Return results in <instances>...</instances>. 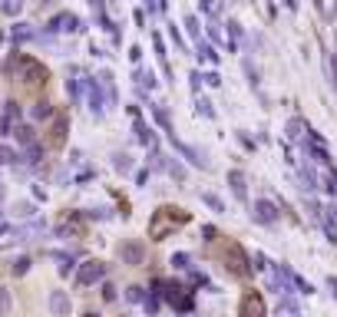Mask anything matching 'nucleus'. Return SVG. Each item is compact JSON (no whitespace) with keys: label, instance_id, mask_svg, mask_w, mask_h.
I'll use <instances>...</instances> for the list:
<instances>
[{"label":"nucleus","instance_id":"1","mask_svg":"<svg viewBox=\"0 0 337 317\" xmlns=\"http://www.w3.org/2000/svg\"><path fill=\"white\" fill-rule=\"evenodd\" d=\"M14 66L20 70V79L30 83V86H33V83H47V70H43L37 60H30V56H17Z\"/></svg>","mask_w":337,"mask_h":317},{"label":"nucleus","instance_id":"2","mask_svg":"<svg viewBox=\"0 0 337 317\" xmlns=\"http://www.w3.org/2000/svg\"><path fill=\"white\" fill-rule=\"evenodd\" d=\"M102 277H106V264L93 258V261H86L83 268H79L76 284H79V287H89V284H96V281H102Z\"/></svg>","mask_w":337,"mask_h":317},{"label":"nucleus","instance_id":"3","mask_svg":"<svg viewBox=\"0 0 337 317\" xmlns=\"http://www.w3.org/2000/svg\"><path fill=\"white\" fill-rule=\"evenodd\" d=\"M43 231H47V222H43V218H33V222H27V225L10 228V235H14L17 241H33V238H40Z\"/></svg>","mask_w":337,"mask_h":317},{"label":"nucleus","instance_id":"4","mask_svg":"<svg viewBox=\"0 0 337 317\" xmlns=\"http://www.w3.org/2000/svg\"><path fill=\"white\" fill-rule=\"evenodd\" d=\"M251 218H255L258 225H275L278 222V208L271 205L268 198H258V202H255V208H251Z\"/></svg>","mask_w":337,"mask_h":317},{"label":"nucleus","instance_id":"5","mask_svg":"<svg viewBox=\"0 0 337 317\" xmlns=\"http://www.w3.org/2000/svg\"><path fill=\"white\" fill-rule=\"evenodd\" d=\"M86 93H89V112H93L96 119L106 112V99H102V83H96V79L86 76Z\"/></svg>","mask_w":337,"mask_h":317},{"label":"nucleus","instance_id":"6","mask_svg":"<svg viewBox=\"0 0 337 317\" xmlns=\"http://www.w3.org/2000/svg\"><path fill=\"white\" fill-rule=\"evenodd\" d=\"M73 30H79V20L73 14H56L47 24V33H73Z\"/></svg>","mask_w":337,"mask_h":317},{"label":"nucleus","instance_id":"7","mask_svg":"<svg viewBox=\"0 0 337 317\" xmlns=\"http://www.w3.org/2000/svg\"><path fill=\"white\" fill-rule=\"evenodd\" d=\"M142 245L139 241H126V245H119V258H123V264H142Z\"/></svg>","mask_w":337,"mask_h":317},{"label":"nucleus","instance_id":"8","mask_svg":"<svg viewBox=\"0 0 337 317\" xmlns=\"http://www.w3.org/2000/svg\"><path fill=\"white\" fill-rule=\"evenodd\" d=\"M172 145H175V149H179L182 155L188 158V162H192V166H198V169H208V162H205V155H202V152H198V149H192V145L179 142V139H175V135H172Z\"/></svg>","mask_w":337,"mask_h":317},{"label":"nucleus","instance_id":"9","mask_svg":"<svg viewBox=\"0 0 337 317\" xmlns=\"http://www.w3.org/2000/svg\"><path fill=\"white\" fill-rule=\"evenodd\" d=\"M50 310H53L56 317H63V314H70L73 310V304H70V297H66L63 291H53L50 294Z\"/></svg>","mask_w":337,"mask_h":317},{"label":"nucleus","instance_id":"10","mask_svg":"<svg viewBox=\"0 0 337 317\" xmlns=\"http://www.w3.org/2000/svg\"><path fill=\"white\" fill-rule=\"evenodd\" d=\"M133 119H136V139H139L142 145H149V149H152V145H156V135H152V129H149V126H146V122L139 119V112H136Z\"/></svg>","mask_w":337,"mask_h":317},{"label":"nucleus","instance_id":"11","mask_svg":"<svg viewBox=\"0 0 337 317\" xmlns=\"http://www.w3.org/2000/svg\"><path fill=\"white\" fill-rule=\"evenodd\" d=\"M40 158H43V145H37V142H30L24 149V155H20V162H24V166H37Z\"/></svg>","mask_w":337,"mask_h":317},{"label":"nucleus","instance_id":"12","mask_svg":"<svg viewBox=\"0 0 337 317\" xmlns=\"http://www.w3.org/2000/svg\"><path fill=\"white\" fill-rule=\"evenodd\" d=\"M228 185H232V192H235L238 198H248V189H245V175L242 172H228Z\"/></svg>","mask_w":337,"mask_h":317},{"label":"nucleus","instance_id":"13","mask_svg":"<svg viewBox=\"0 0 337 317\" xmlns=\"http://www.w3.org/2000/svg\"><path fill=\"white\" fill-rule=\"evenodd\" d=\"M33 37H37V33H33L30 24H17L14 30H10V40H14V43H27V40H33Z\"/></svg>","mask_w":337,"mask_h":317},{"label":"nucleus","instance_id":"14","mask_svg":"<svg viewBox=\"0 0 337 317\" xmlns=\"http://www.w3.org/2000/svg\"><path fill=\"white\" fill-rule=\"evenodd\" d=\"M113 169H116V172H129V169H133V158L126 155V152H116V155H113Z\"/></svg>","mask_w":337,"mask_h":317},{"label":"nucleus","instance_id":"15","mask_svg":"<svg viewBox=\"0 0 337 317\" xmlns=\"http://www.w3.org/2000/svg\"><path fill=\"white\" fill-rule=\"evenodd\" d=\"M14 135H17V142H20V145H30L33 142V129L30 126H14Z\"/></svg>","mask_w":337,"mask_h":317},{"label":"nucleus","instance_id":"16","mask_svg":"<svg viewBox=\"0 0 337 317\" xmlns=\"http://www.w3.org/2000/svg\"><path fill=\"white\" fill-rule=\"evenodd\" d=\"M198 56H202L205 63H218V53H215V47H208V43H202V40H198Z\"/></svg>","mask_w":337,"mask_h":317},{"label":"nucleus","instance_id":"17","mask_svg":"<svg viewBox=\"0 0 337 317\" xmlns=\"http://www.w3.org/2000/svg\"><path fill=\"white\" fill-rule=\"evenodd\" d=\"M83 86H86V76H83V79H70V83H66L70 99H79V96H83Z\"/></svg>","mask_w":337,"mask_h":317},{"label":"nucleus","instance_id":"18","mask_svg":"<svg viewBox=\"0 0 337 317\" xmlns=\"http://www.w3.org/2000/svg\"><path fill=\"white\" fill-rule=\"evenodd\" d=\"M136 83H139L142 89H156V76L146 73V70H136Z\"/></svg>","mask_w":337,"mask_h":317},{"label":"nucleus","instance_id":"19","mask_svg":"<svg viewBox=\"0 0 337 317\" xmlns=\"http://www.w3.org/2000/svg\"><path fill=\"white\" fill-rule=\"evenodd\" d=\"M30 112H33V119H50V116H53V106H50L47 99H43V103H37Z\"/></svg>","mask_w":337,"mask_h":317},{"label":"nucleus","instance_id":"20","mask_svg":"<svg viewBox=\"0 0 337 317\" xmlns=\"http://www.w3.org/2000/svg\"><path fill=\"white\" fill-rule=\"evenodd\" d=\"M172 268H175V271H188V268H192V258H188L185 251L172 254Z\"/></svg>","mask_w":337,"mask_h":317},{"label":"nucleus","instance_id":"21","mask_svg":"<svg viewBox=\"0 0 337 317\" xmlns=\"http://www.w3.org/2000/svg\"><path fill=\"white\" fill-rule=\"evenodd\" d=\"M288 139H304V122L301 119H291L288 122Z\"/></svg>","mask_w":337,"mask_h":317},{"label":"nucleus","instance_id":"22","mask_svg":"<svg viewBox=\"0 0 337 317\" xmlns=\"http://www.w3.org/2000/svg\"><path fill=\"white\" fill-rule=\"evenodd\" d=\"M202 202H205L208 208H212V212H225V202H221L218 195H212V192H205V195H202Z\"/></svg>","mask_w":337,"mask_h":317},{"label":"nucleus","instance_id":"23","mask_svg":"<svg viewBox=\"0 0 337 317\" xmlns=\"http://www.w3.org/2000/svg\"><path fill=\"white\" fill-rule=\"evenodd\" d=\"M152 112H156V122H159V126H162L165 132H172V122H169V112H165L162 106H156V109H152Z\"/></svg>","mask_w":337,"mask_h":317},{"label":"nucleus","instance_id":"24","mask_svg":"<svg viewBox=\"0 0 337 317\" xmlns=\"http://www.w3.org/2000/svg\"><path fill=\"white\" fill-rule=\"evenodd\" d=\"M20 10H24V0H4V14L7 17H17Z\"/></svg>","mask_w":337,"mask_h":317},{"label":"nucleus","instance_id":"25","mask_svg":"<svg viewBox=\"0 0 337 317\" xmlns=\"http://www.w3.org/2000/svg\"><path fill=\"white\" fill-rule=\"evenodd\" d=\"M10 271H14L17 277H24L27 271H30V258H17V261H14V268H10Z\"/></svg>","mask_w":337,"mask_h":317},{"label":"nucleus","instance_id":"26","mask_svg":"<svg viewBox=\"0 0 337 317\" xmlns=\"http://www.w3.org/2000/svg\"><path fill=\"white\" fill-rule=\"evenodd\" d=\"M126 297H129V301H146V291H142V287L139 284H133V287H129V291H126Z\"/></svg>","mask_w":337,"mask_h":317},{"label":"nucleus","instance_id":"27","mask_svg":"<svg viewBox=\"0 0 337 317\" xmlns=\"http://www.w3.org/2000/svg\"><path fill=\"white\" fill-rule=\"evenodd\" d=\"M195 106H198V112H202L205 119H215V109H212V103H208V99H198Z\"/></svg>","mask_w":337,"mask_h":317},{"label":"nucleus","instance_id":"28","mask_svg":"<svg viewBox=\"0 0 337 317\" xmlns=\"http://www.w3.org/2000/svg\"><path fill=\"white\" fill-rule=\"evenodd\" d=\"M10 132H14V119L4 112V116H0V135H10Z\"/></svg>","mask_w":337,"mask_h":317},{"label":"nucleus","instance_id":"29","mask_svg":"<svg viewBox=\"0 0 337 317\" xmlns=\"http://www.w3.org/2000/svg\"><path fill=\"white\" fill-rule=\"evenodd\" d=\"M165 169H169V175H172V179H179V182H182V179H185V169H182L179 162H169V166H165Z\"/></svg>","mask_w":337,"mask_h":317},{"label":"nucleus","instance_id":"30","mask_svg":"<svg viewBox=\"0 0 337 317\" xmlns=\"http://www.w3.org/2000/svg\"><path fill=\"white\" fill-rule=\"evenodd\" d=\"M278 310H288V314H301V304H298V301H281V304H278Z\"/></svg>","mask_w":337,"mask_h":317},{"label":"nucleus","instance_id":"31","mask_svg":"<svg viewBox=\"0 0 337 317\" xmlns=\"http://www.w3.org/2000/svg\"><path fill=\"white\" fill-rule=\"evenodd\" d=\"M208 37H212L215 43H225V40H221V30H218V24H215V20L208 24ZM225 47H228V43H225Z\"/></svg>","mask_w":337,"mask_h":317},{"label":"nucleus","instance_id":"32","mask_svg":"<svg viewBox=\"0 0 337 317\" xmlns=\"http://www.w3.org/2000/svg\"><path fill=\"white\" fill-rule=\"evenodd\" d=\"M245 73H248V83H251V86H258V70H255L248 60H245Z\"/></svg>","mask_w":337,"mask_h":317},{"label":"nucleus","instance_id":"33","mask_svg":"<svg viewBox=\"0 0 337 317\" xmlns=\"http://www.w3.org/2000/svg\"><path fill=\"white\" fill-rule=\"evenodd\" d=\"M17 215H20V218H33V205H30V202L17 205Z\"/></svg>","mask_w":337,"mask_h":317},{"label":"nucleus","instance_id":"34","mask_svg":"<svg viewBox=\"0 0 337 317\" xmlns=\"http://www.w3.org/2000/svg\"><path fill=\"white\" fill-rule=\"evenodd\" d=\"M89 7H93V14L99 17V20L106 17V7H102V0H89Z\"/></svg>","mask_w":337,"mask_h":317},{"label":"nucleus","instance_id":"35","mask_svg":"<svg viewBox=\"0 0 337 317\" xmlns=\"http://www.w3.org/2000/svg\"><path fill=\"white\" fill-rule=\"evenodd\" d=\"M202 10L205 14H218V0H202Z\"/></svg>","mask_w":337,"mask_h":317},{"label":"nucleus","instance_id":"36","mask_svg":"<svg viewBox=\"0 0 337 317\" xmlns=\"http://www.w3.org/2000/svg\"><path fill=\"white\" fill-rule=\"evenodd\" d=\"M7 116H10V119L20 116V103H17V99H10V103H7Z\"/></svg>","mask_w":337,"mask_h":317},{"label":"nucleus","instance_id":"37","mask_svg":"<svg viewBox=\"0 0 337 317\" xmlns=\"http://www.w3.org/2000/svg\"><path fill=\"white\" fill-rule=\"evenodd\" d=\"M185 27H188L192 37H198V20H195V17H185Z\"/></svg>","mask_w":337,"mask_h":317},{"label":"nucleus","instance_id":"38","mask_svg":"<svg viewBox=\"0 0 337 317\" xmlns=\"http://www.w3.org/2000/svg\"><path fill=\"white\" fill-rule=\"evenodd\" d=\"M102 297H106V301H116V287H113V284H102Z\"/></svg>","mask_w":337,"mask_h":317},{"label":"nucleus","instance_id":"39","mask_svg":"<svg viewBox=\"0 0 337 317\" xmlns=\"http://www.w3.org/2000/svg\"><path fill=\"white\" fill-rule=\"evenodd\" d=\"M146 310H149V314H156V310H159V297H146Z\"/></svg>","mask_w":337,"mask_h":317},{"label":"nucleus","instance_id":"40","mask_svg":"<svg viewBox=\"0 0 337 317\" xmlns=\"http://www.w3.org/2000/svg\"><path fill=\"white\" fill-rule=\"evenodd\" d=\"M202 79L208 83V86H218V83H221V76H218V73H208V76H202Z\"/></svg>","mask_w":337,"mask_h":317},{"label":"nucleus","instance_id":"41","mask_svg":"<svg viewBox=\"0 0 337 317\" xmlns=\"http://www.w3.org/2000/svg\"><path fill=\"white\" fill-rule=\"evenodd\" d=\"M70 271H73V261H70V258H63V264H60V274L66 277V274H70Z\"/></svg>","mask_w":337,"mask_h":317},{"label":"nucleus","instance_id":"42","mask_svg":"<svg viewBox=\"0 0 337 317\" xmlns=\"http://www.w3.org/2000/svg\"><path fill=\"white\" fill-rule=\"evenodd\" d=\"M10 307V297H7V291H0V314Z\"/></svg>","mask_w":337,"mask_h":317},{"label":"nucleus","instance_id":"43","mask_svg":"<svg viewBox=\"0 0 337 317\" xmlns=\"http://www.w3.org/2000/svg\"><path fill=\"white\" fill-rule=\"evenodd\" d=\"M228 30H232V37H242V24H235V20L228 24Z\"/></svg>","mask_w":337,"mask_h":317},{"label":"nucleus","instance_id":"44","mask_svg":"<svg viewBox=\"0 0 337 317\" xmlns=\"http://www.w3.org/2000/svg\"><path fill=\"white\" fill-rule=\"evenodd\" d=\"M0 235H10V225L4 222V212H0Z\"/></svg>","mask_w":337,"mask_h":317},{"label":"nucleus","instance_id":"45","mask_svg":"<svg viewBox=\"0 0 337 317\" xmlns=\"http://www.w3.org/2000/svg\"><path fill=\"white\" fill-rule=\"evenodd\" d=\"M327 287L334 291V297H337V277H327Z\"/></svg>","mask_w":337,"mask_h":317},{"label":"nucleus","instance_id":"46","mask_svg":"<svg viewBox=\"0 0 337 317\" xmlns=\"http://www.w3.org/2000/svg\"><path fill=\"white\" fill-rule=\"evenodd\" d=\"M146 7H149V10H159V4H156V0H146Z\"/></svg>","mask_w":337,"mask_h":317},{"label":"nucleus","instance_id":"47","mask_svg":"<svg viewBox=\"0 0 337 317\" xmlns=\"http://www.w3.org/2000/svg\"><path fill=\"white\" fill-rule=\"evenodd\" d=\"M0 202H4V185H0Z\"/></svg>","mask_w":337,"mask_h":317},{"label":"nucleus","instance_id":"48","mask_svg":"<svg viewBox=\"0 0 337 317\" xmlns=\"http://www.w3.org/2000/svg\"><path fill=\"white\" fill-rule=\"evenodd\" d=\"M0 43H4V30H0Z\"/></svg>","mask_w":337,"mask_h":317}]
</instances>
